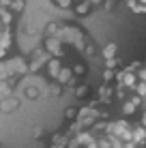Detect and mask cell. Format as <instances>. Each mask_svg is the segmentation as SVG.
<instances>
[{
	"label": "cell",
	"instance_id": "obj_3",
	"mask_svg": "<svg viewBox=\"0 0 146 148\" xmlns=\"http://www.w3.org/2000/svg\"><path fill=\"white\" fill-rule=\"evenodd\" d=\"M7 71H9V75H24V73H28V62L22 56L9 58L7 60Z\"/></svg>",
	"mask_w": 146,
	"mask_h": 148
},
{
	"label": "cell",
	"instance_id": "obj_12",
	"mask_svg": "<svg viewBox=\"0 0 146 148\" xmlns=\"http://www.w3.org/2000/svg\"><path fill=\"white\" fill-rule=\"evenodd\" d=\"M9 9L17 15V13H22L24 9H26V0H11V4H9Z\"/></svg>",
	"mask_w": 146,
	"mask_h": 148
},
{
	"label": "cell",
	"instance_id": "obj_6",
	"mask_svg": "<svg viewBox=\"0 0 146 148\" xmlns=\"http://www.w3.org/2000/svg\"><path fill=\"white\" fill-rule=\"evenodd\" d=\"M19 108V99H15V97H7V99H0V112H13V110H17Z\"/></svg>",
	"mask_w": 146,
	"mask_h": 148
},
{
	"label": "cell",
	"instance_id": "obj_27",
	"mask_svg": "<svg viewBox=\"0 0 146 148\" xmlns=\"http://www.w3.org/2000/svg\"><path fill=\"white\" fill-rule=\"evenodd\" d=\"M103 7H105V9H108V11H112V7H114V2H112V0H105V2H103Z\"/></svg>",
	"mask_w": 146,
	"mask_h": 148
},
{
	"label": "cell",
	"instance_id": "obj_15",
	"mask_svg": "<svg viewBox=\"0 0 146 148\" xmlns=\"http://www.w3.org/2000/svg\"><path fill=\"white\" fill-rule=\"evenodd\" d=\"M135 108H138V105H135L131 99H129V101H125V103H123V112H125V116H131L133 112H135Z\"/></svg>",
	"mask_w": 146,
	"mask_h": 148
},
{
	"label": "cell",
	"instance_id": "obj_4",
	"mask_svg": "<svg viewBox=\"0 0 146 148\" xmlns=\"http://www.w3.org/2000/svg\"><path fill=\"white\" fill-rule=\"evenodd\" d=\"M56 82H58L60 86H73V84H75L73 69H64V67H62V71H60V75L56 77Z\"/></svg>",
	"mask_w": 146,
	"mask_h": 148
},
{
	"label": "cell",
	"instance_id": "obj_25",
	"mask_svg": "<svg viewBox=\"0 0 146 148\" xmlns=\"http://www.w3.org/2000/svg\"><path fill=\"white\" fill-rule=\"evenodd\" d=\"M138 77H140V79H142L144 84H146V69H140V71H138Z\"/></svg>",
	"mask_w": 146,
	"mask_h": 148
},
{
	"label": "cell",
	"instance_id": "obj_30",
	"mask_svg": "<svg viewBox=\"0 0 146 148\" xmlns=\"http://www.w3.org/2000/svg\"><path fill=\"white\" fill-rule=\"evenodd\" d=\"M73 2H75V4H77V2H86V0H73Z\"/></svg>",
	"mask_w": 146,
	"mask_h": 148
},
{
	"label": "cell",
	"instance_id": "obj_28",
	"mask_svg": "<svg viewBox=\"0 0 146 148\" xmlns=\"http://www.w3.org/2000/svg\"><path fill=\"white\" fill-rule=\"evenodd\" d=\"M4 58H7V49L0 45V60H4Z\"/></svg>",
	"mask_w": 146,
	"mask_h": 148
},
{
	"label": "cell",
	"instance_id": "obj_7",
	"mask_svg": "<svg viewBox=\"0 0 146 148\" xmlns=\"http://www.w3.org/2000/svg\"><path fill=\"white\" fill-rule=\"evenodd\" d=\"M0 45H2L4 49H9L13 45V30H11V26L2 28V32H0Z\"/></svg>",
	"mask_w": 146,
	"mask_h": 148
},
{
	"label": "cell",
	"instance_id": "obj_13",
	"mask_svg": "<svg viewBox=\"0 0 146 148\" xmlns=\"http://www.w3.org/2000/svg\"><path fill=\"white\" fill-rule=\"evenodd\" d=\"M90 95V86L88 84H80L77 88H75V97L77 99H84V97H88Z\"/></svg>",
	"mask_w": 146,
	"mask_h": 148
},
{
	"label": "cell",
	"instance_id": "obj_21",
	"mask_svg": "<svg viewBox=\"0 0 146 148\" xmlns=\"http://www.w3.org/2000/svg\"><path fill=\"white\" fill-rule=\"evenodd\" d=\"M95 54H97V47H95L93 43H88L86 47H84V56H95Z\"/></svg>",
	"mask_w": 146,
	"mask_h": 148
},
{
	"label": "cell",
	"instance_id": "obj_2",
	"mask_svg": "<svg viewBox=\"0 0 146 148\" xmlns=\"http://www.w3.org/2000/svg\"><path fill=\"white\" fill-rule=\"evenodd\" d=\"M43 49H45L49 56H52V58H62V56H64L62 41L56 39V37H45V41H43Z\"/></svg>",
	"mask_w": 146,
	"mask_h": 148
},
{
	"label": "cell",
	"instance_id": "obj_1",
	"mask_svg": "<svg viewBox=\"0 0 146 148\" xmlns=\"http://www.w3.org/2000/svg\"><path fill=\"white\" fill-rule=\"evenodd\" d=\"M49 58H52V56L45 52L43 47H41V49H34V52H32V58H30V62H28V73H39V71H41L45 64L49 62Z\"/></svg>",
	"mask_w": 146,
	"mask_h": 148
},
{
	"label": "cell",
	"instance_id": "obj_26",
	"mask_svg": "<svg viewBox=\"0 0 146 148\" xmlns=\"http://www.w3.org/2000/svg\"><path fill=\"white\" fill-rule=\"evenodd\" d=\"M88 2H90V7H93V9H95V7H99V4H103V2H105V0H88Z\"/></svg>",
	"mask_w": 146,
	"mask_h": 148
},
{
	"label": "cell",
	"instance_id": "obj_22",
	"mask_svg": "<svg viewBox=\"0 0 146 148\" xmlns=\"http://www.w3.org/2000/svg\"><path fill=\"white\" fill-rule=\"evenodd\" d=\"M62 90H64V86H60V84L52 86V92H54V97H62Z\"/></svg>",
	"mask_w": 146,
	"mask_h": 148
},
{
	"label": "cell",
	"instance_id": "obj_11",
	"mask_svg": "<svg viewBox=\"0 0 146 148\" xmlns=\"http://www.w3.org/2000/svg\"><path fill=\"white\" fill-rule=\"evenodd\" d=\"M116 43H108V45H105V47L101 49V54L105 56V60H110V58H116Z\"/></svg>",
	"mask_w": 146,
	"mask_h": 148
},
{
	"label": "cell",
	"instance_id": "obj_9",
	"mask_svg": "<svg viewBox=\"0 0 146 148\" xmlns=\"http://www.w3.org/2000/svg\"><path fill=\"white\" fill-rule=\"evenodd\" d=\"M73 11L77 17H84V15H88L90 11H93V7H90V2L86 0V2H77V4H73Z\"/></svg>",
	"mask_w": 146,
	"mask_h": 148
},
{
	"label": "cell",
	"instance_id": "obj_31",
	"mask_svg": "<svg viewBox=\"0 0 146 148\" xmlns=\"http://www.w3.org/2000/svg\"><path fill=\"white\" fill-rule=\"evenodd\" d=\"M140 2H142V4H144V7H146V0H140Z\"/></svg>",
	"mask_w": 146,
	"mask_h": 148
},
{
	"label": "cell",
	"instance_id": "obj_24",
	"mask_svg": "<svg viewBox=\"0 0 146 148\" xmlns=\"http://www.w3.org/2000/svg\"><path fill=\"white\" fill-rule=\"evenodd\" d=\"M135 90H138V95H140V97H146V84H144V82L135 86Z\"/></svg>",
	"mask_w": 146,
	"mask_h": 148
},
{
	"label": "cell",
	"instance_id": "obj_19",
	"mask_svg": "<svg viewBox=\"0 0 146 148\" xmlns=\"http://www.w3.org/2000/svg\"><path fill=\"white\" fill-rule=\"evenodd\" d=\"M114 77H116V73H114L112 69H105V71H103V82H105V84H110Z\"/></svg>",
	"mask_w": 146,
	"mask_h": 148
},
{
	"label": "cell",
	"instance_id": "obj_23",
	"mask_svg": "<svg viewBox=\"0 0 146 148\" xmlns=\"http://www.w3.org/2000/svg\"><path fill=\"white\" fill-rule=\"evenodd\" d=\"M116 64H118V58H110V60H105V67H108V69H116Z\"/></svg>",
	"mask_w": 146,
	"mask_h": 148
},
{
	"label": "cell",
	"instance_id": "obj_8",
	"mask_svg": "<svg viewBox=\"0 0 146 148\" xmlns=\"http://www.w3.org/2000/svg\"><path fill=\"white\" fill-rule=\"evenodd\" d=\"M13 17H15V13H13L9 7H0V22H2L4 28L13 24Z\"/></svg>",
	"mask_w": 146,
	"mask_h": 148
},
{
	"label": "cell",
	"instance_id": "obj_5",
	"mask_svg": "<svg viewBox=\"0 0 146 148\" xmlns=\"http://www.w3.org/2000/svg\"><path fill=\"white\" fill-rule=\"evenodd\" d=\"M45 69H47V75L49 77L56 79L60 75V71H62V64H60V58H49V62L45 64Z\"/></svg>",
	"mask_w": 146,
	"mask_h": 148
},
{
	"label": "cell",
	"instance_id": "obj_18",
	"mask_svg": "<svg viewBox=\"0 0 146 148\" xmlns=\"http://www.w3.org/2000/svg\"><path fill=\"white\" fill-rule=\"evenodd\" d=\"M24 92H26L28 99H37V97H39V88H34V86H28Z\"/></svg>",
	"mask_w": 146,
	"mask_h": 148
},
{
	"label": "cell",
	"instance_id": "obj_29",
	"mask_svg": "<svg viewBox=\"0 0 146 148\" xmlns=\"http://www.w3.org/2000/svg\"><path fill=\"white\" fill-rule=\"evenodd\" d=\"M142 125H144V127H146V114H144V116H142Z\"/></svg>",
	"mask_w": 146,
	"mask_h": 148
},
{
	"label": "cell",
	"instance_id": "obj_10",
	"mask_svg": "<svg viewBox=\"0 0 146 148\" xmlns=\"http://www.w3.org/2000/svg\"><path fill=\"white\" fill-rule=\"evenodd\" d=\"M60 30H62V24H56V22H49L47 28H45V37H60Z\"/></svg>",
	"mask_w": 146,
	"mask_h": 148
},
{
	"label": "cell",
	"instance_id": "obj_17",
	"mask_svg": "<svg viewBox=\"0 0 146 148\" xmlns=\"http://www.w3.org/2000/svg\"><path fill=\"white\" fill-rule=\"evenodd\" d=\"M52 2L56 4L58 9H69V7H71V4H75L73 0H52Z\"/></svg>",
	"mask_w": 146,
	"mask_h": 148
},
{
	"label": "cell",
	"instance_id": "obj_20",
	"mask_svg": "<svg viewBox=\"0 0 146 148\" xmlns=\"http://www.w3.org/2000/svg\"><path fill=\"white\" fill-rule=\"evenodd\" d=\"M84 73H86V67H84L82 62L73 64V75H84Z\"/></svg>",
	"mask_w": 146,
	"mask_h": 148
},
{
	"label": "cell",
	"instance_id": "obj_16",
	"mask_svg": "<svg viewBox=\"0 0 146 148\" xmlns=\"http://www.w3.org/2000/svg\"><path fill=\"white\" fill-rule=\"evenodd\" d=\"M77 116H80V110H75V108H69L64 112V118L67 120H77Z\"/></svg>",
	"mask_w": 146,
	"mask_h": 148
},
{
	"label": "cell",
	"instance_id": "obj_14",
	"mask_svg": "<svg viewBox=\"0 0 146 148\" xmlns=\"http://www.w3.org/2000/svg\"><path fill=\"white\" fill-rule=\"evenodd\" d=\"M112 95H114V90L110 88V86H101V88H99V101H108Z\"/></svg>",
	"mask_w": 146,
	"mask_h": 148
}]
</instances>
